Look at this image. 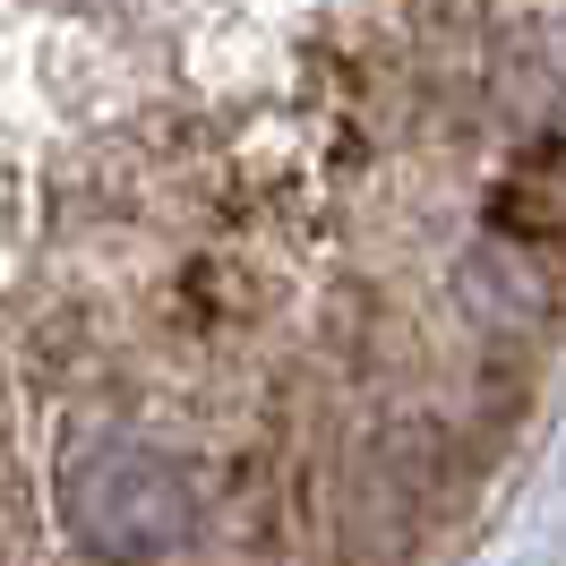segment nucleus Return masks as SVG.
<instances>
[{"label":"nucleus","mask_w":566,"mask_h":566,"mask_svg":"<svg viewBox=\"0 0 566 566\" xmlns=\"http://www.w3.org/2000/svg\"><path fill=\"white\" fill-rule=\"evenodd\" d=\"M70 524L104 558H155L189 532V490L146 447H95V455L70 463Z\"/></svg>","instance_id":"1"}]
</instances>
